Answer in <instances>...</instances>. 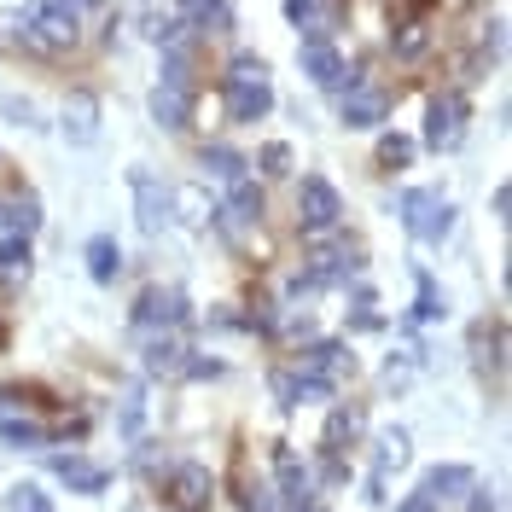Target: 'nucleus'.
<instances>
[{
    "mask_svg": "<svg viewBox=\"0 0 512 512\" xmlns=\"http://www.w3.org/2000/svg\"><path fill=\"white\" fill-rule=\"evenodd\" d=\"M47 466H53V478H59V483H70V495H105V489H111V466L88 460L82 448H70V454H53Z\"/></svg>",
    "mask_w": 512,
    "mask_h": 512,
    "instance_id": "6ab92c4d",
    "label": "nucleus"
},
{
    "mask_svg": "<svg viewBox=\"0 0 512 512\" xmlns=\"http://www.w3.org/2000/svg\"><path fill=\"white\" fill-rule=\"evenodd\" d=\"M198 76H204V41L187 35V41H169L158 59V88H175V94H198Z\"/></svg>",
    "mask_w": 512,
    "mask_h": 512,
    "instance_id": "2eb2a0df",
    "label": "nucleus"
},
{
    "mask_svg": "<svg viewBox=\"0 0 512 512\" xmlns=\"http://www.w3.org/2000/svg\"><path fill=\"white\" fill-rule=\"evenodd\" d=\"M297 64H303V76L315 82L320 94H344L355 76H361V70H355V64L344 59V47H338V41H303Z\"/></svg>",
    "mask_w": 512,
    "mask_h": 512,
    "instance_id": "9b49d317",
    "label": "nucleus"
},
{
    "mask_svg": "<svg viewBox=\"0 0 512 512\" xmlns=\"http://www.w3.org/2000/svg\"><path fill=\"white\" fill-rule=\"evenodd\" d=\"M64 140L70 146H94L99 140V99L94 94H70L64 99Z\"/></svg>",
    "mask_w": 512,
    "mask_h": 512,
    "instance_id": "b1692460",
    "label": "nucleus"
},
{
    "mask_svg": "<svg viewBox=\"0 0 512 512\" xmlns=\"http://www.w3.org/2000/svg\"><path fill=\"white\" fill-rule=\"evenodd\" d=\"M419 489L443 507V501H466V489H478V472L472 466H460V460H443V466H431L425 478H419Z\"/></svg>",
    "mask_w": 512,
    "mask_h": 512,
    "instance_id": "412c9836",
    "label": "nucleus"
},
{
    "mask_svg": "<svg viewBox=\"0 0 512 512\" xmlns=\"http://www.w3.org/2000/svg\"><path fill=\"white\" fill-rule=\"evenodd\" d=\"M326 6H338V12H344V0H326Z\"/></svg>",
    "mask_w": 512,
    "mask_h": 512,
    "instance_id": "a19ab883",
    "label": "nucleus"
},
{
    "mask_svg": "<svg viewBox=\"0 0 512 512\" xmlns=\"http://www.w3.org/2000/svg\"><path fill=\"white\" fill-rule=\"evenodd\" d=\"M454 198L443 187H408L402 192V227H408V239L414 245H443L448 233H454Z\"/></svg>",
    "mask_w": 512,
    "mask_h": 512,
    "instance_id": "39448f33",
    "label": "nucleus"
},
{
    "mask_svg": "<svg viewBox=\"0 0 512 512\" xmlns=\"http://www.w3.org/2000/svg\"><path fill=\"white\" fill-rule=\"evenodd\" d=\"M192 117H198V94L152 88V123H158V128H169V134H181V128H192Z\"/></svg>",
    "mask_w": 512,
    "mask_h": 512,
    "instance_id": "bb28decb",
    "label": "nucleus"
},
{
    "mask_svg": "<svg viewBox=\"0 0 512 512\" xmlns=\"http://www.w3.org/2000/svg\"><path fill=\"white\" fill-rule=\"evenodd\" d=\"M6 216H12V198H0V233H6Z\"/></svg>",
    "mask_w": 512,
    "mask_h": 512,
    "instance_id": "58836bf2",
    "label": "nucleus"
},
{
    "mask_svg": "<svg viewBox=\"0 0 512 512\" xmlns=\"http://www.w3.org/2000/svg\"><path fill=\"white\" fill-rule=\"evenodd\" d=\"M222 117L239 128L262 123L268 111H274V82H268V59L262 53H233L222 70Z\"/></svg>",
    "mask_w": 512,
    "mask_h": 512,
    "instance_id": "f03ea898",
    "label": "nucleus"
},
{
    "mask_svg": "<svg viewBox=\"0 0 512 512\" xmlns=\"http://www.w3.org/2000/svg\"><path fill=\"white\" fill-rule=\"evenodd\" d=\"M0 169H6V163H0Z\"/></svg>",
    "mask_w": 512,
    "mask_h": 512,
    "instance_id": "79ce46f5",
    "label": "nucleus"
},
{
    "mask_svg": "<svg viewBox=\"0 0 512 512\" xmlns=\"http://www.w3.org/2000/svg\"><path fill=\"white\" fill-rule=\"evenodd\" d=\"M466 123H472V99L460 94V88H443V94L425 99V128H419V146L425 152H454L460 140H466Z\"/></svg>",
    "mask_w": 512,
    "mask_h": 512,
    "instance_id": "6e6552de",
    "label": "nucleus"
},
{
    "mask_svg": "<svg viewBox=\"0 0 512 512\" xmlns=\"http://www.w3.org/2000/svg\"><path fill=\"white\" fill-rule=\"evenodd\" d=\"M198 169H204V175H216L222 187H233V181H245V175H251V158H245V152H233V146H204V152H198Z\"/></svg>",
    "mask_w": 512,
    "mask_h": 512,
    "instance_id": "c85d7f7f",
    "label": "nucleus"
},
{
    "mask_svg": "<svg viewBox=\"0 0 512 512\" xmlns=\"http://www.w3.org/2000/svg\"><path fill=\"white\" fill-rule=\"evenodd\" d=\"M414 158H419V140L414 134H396V128H384L379 146H373V169L379 175H402V169H414Z\"/></svg>",
    "mask_w": 512,
    "mask_h": 512,
    "instance_id": "cd10ccee",
    "label": "nucleus"
},
{
    "mask_svg": "<svg viewBox=\"0 0 512 512\" xmlns=\"http://www.w3.org/2000/svg\"><path fill=\"white\" fill-rule=\"evenodd\" d=\"M367 437V402H355V396H338L332 408H326V425H320V454H344L350 460V448Z\"/></svg>",
    "mask_w": 512,
    "mask_h": 512,
    "instance_id": "4468645a",
    "label": "nucleus"
},
{
    "mask_svg": "<svg viewBox=\"0 0 512 512\" xmlns=\"http://www.w3.org/2000/svg\"><path fill=\"white\" fill-rule=\"evenodd\" d=\"M0 512H53V501L41 495V483H12L6 501H0Z\"/></svg>",
    "mask_w": 512,
    "mask_h": 512,
    "instance_id": "72a5a7b5",
    "label": "nucleus"
},
{
    "mask_svg": "<svg viewBox=\"0 0 512 512\" xmlns=\"http://www.w3.org/2000/svg\"><path fill=\"white\" fill-rule=\"evenodd\" d=\"M0 30H6V41H12L18 53H30V59H41V64H64L70 53H82V41H88V30H82L70 12H59L53 0H35V6L6 12Z\"/></svg>",
    "mask_w": 512,
    "mask_h": 512,
    "instance_id": "f257e3e1",
    "label": "nucleus"
},
{
    "mask_svg": "<svg viewBox=\"0 0 512 512\" xmlns=\"http://www.w3.org/2000/svg\"><path fill=\"white\" fill-rule=\"evenodd\" d=\"M175 6V18L187 24L198 41H222V35H233V0H169Z\"/></svg>",
    "mask_w": 512,
    "mask_h": 512,
    "instance_id": "f3484780",
    "label": "nucleus"
},
{
    "mask_svg": "<svg viewBox=\"0 0 512 512\" xmlns=\"http://www.w3.org/2000/svg\"><path fill=\"white\" fill-rule=\"evenodd\" d=\"M163 495H169V512H210L222 495V478L204 460H175L163 472Z\"/></svg>",
    "mask_w": 512,
    "mask_h": 512,
    "instance_id": "9d476101",
    "label": "nucleus"
},
{
    "mask_svg": "<svg viewBox=\"0 0 512 512\" xmlns=\"http://www.w3.org/2000/svg\"><path fill=\"white\" fill-rule=\"evenodd\" d=\"M192 361V344L181 332H146L140 338V367H146V379H181Z\"/></svg>",
    "mask_w": 512,
    "mask_h": 512,
    "instance_id": "dca6fc26",
    "label": "nucleus"
},
{
    "mask_svg": "<svg viewBox=\"0 0 512 512\" xmlns=\"http://www.w3.org/2000/svg\"><path fill=\"white\" fill-rule=\"evenodd\" d=\"M489 204H495V216H501V222H507V210H512V187H507V181H501V187H495V198H489Z\"/></svg>",
    "mask_w": 512,
    "mask_h": 512,
    "instance_id": "4c0bfd02",
    "label": "nucleus"
},
{
    "mask_svg": "<svg viewBox=\"0 0 512 512\" xmlns=\"http://www.w3.org/2000/svg\"><path fill=\"white\" fill-rule=\"evenodd\" d=\"M30 262H35L30 239H18V233H0V274H6V280H30Z\"/></svg>",
    "mask_w": 512,
    "mask_h": 512,
    "instance_id": "c756f323",
    "label": "nucleus"
},
{
    "mask_svg": "<svg viewBox=\"0 0 512 512\" xmlns=\"http://www.w3.org/2000/svg\"><path fill=\"white\" fill-rule=\"evenodd\" d=\"M128 187H134V210H140V227H146V233H163V227L175 222V192L163 187L158 175L134 169V175H128Z\"/></svg>",
    "mask_w": 512,
    "mask_h": 512,
    "instance_id": "a211bd4d",
    "label": "nucleus"
},
{
    "mask_svg": "<svg viewBox=\"0 0 512 512\" xmlns=\"http://www.w3.org/2000/svg\"><path fill=\"white\" fill-rule=\"evenodd\" d=\"M274 495H280V507H309V501H320L315 466L291 443H274Z\"/></svg>",
    "mask_w": 512,
    "mask_h": 512,
    "instance_id": "ddd939ff",
    "label": "nucleus"
},
{
    "mask_svg": "<svg viewBox=\"0 0 512 512\" xmlns=\"http://www.w3.org/2000/svg\"><path fill=\"white\" fill-rule=\"evenodd\" d=\"M227 367L222 361H216V355H198L192 350V361H187V373H181V379H222Z\"/></svg>",
    "mask_w": 512,
    "mask_h": 512,
    "instance_id": "c9c22d12",
    "label": "nucleus"
},
{
    "mask_svg": "<svg viewBox=\"0 0 512 512\" xmlns=\"http://www.w3.org/2000/svg\"><path fill=\"white\" fill-rule=\"evenodd\" d=\"M0 350H6V315H0Z\"/></svg>",
    "mask_w": 512,
    "mask_h": 512,
    "instance_id": "ea45409f",
    "label": "nucleus"
},
{
    "mask_svg": "<svg viewBox=\"0 0 512 512\" xmlns=\"http://www.w3.org/2000/svg\"><path fill=\"white\" fill-rule=\"evenodd\" d=\"M344 222H350L344 192L332 187L326 175H303V181H297V233H303V245L344 233Z\"/></svg>",
    "mask_w": 512,
    "mask_h": 512,
    "instance_id": "20e7f679",
    "label": "nucleus"
},
{
    "mask_svg": "<svg viewBox=\"0 0 512 512\" xmlns=\"http://www.w3.org/2000/svg\"><path fill=\"white\" fill-rule=\"evenodd\" d=\"M134 332L146 338V332H181L187 326V297L175 286H146L140 297H134Z\"/></svg>",
    "mask_w": 512,
    "mask_h": 512,
    "instance_id": "f8f14e48",
    "label": "nucleus"
},
{
    "mask_svg": "<svg viewBox=\"0 0 512 512\" xmlns=\"http://www.w3.org/2000/svg\"><path fill=\"white\" fill-rule=\"evenodd\" d=\"M82 262H88V280H94V286H117V274L128 268L117 233H94V239L82 245Z\"/></svg>",
    "mask_w": 512,
    "mask_h": 512,
    "instance_id": "5701e85b",
    "label": "nucleus"
},
{
    "mask_svg": "<svg viewBox=\"0 0 512 512\" xmlns=\"http://www.w3.org/2000/svg\"><path fill=\"white\" fill-rule=\"evenodd\" d=\"M414 280H419V297H414V320H419V326H431V320H443V315H448V297H443V291H437V280H431L425 268H419Z\"/></svg>",
    "mask_w": 512,
    "mask_h": 512,
    "instance_id": "473e14b6",
    "label": "nucleus"
},
{
    "mask_svg": "<svg viewBox=\"0 0 512 512\" xmlns=\"http://www.w3.org/2000/svg\"><path fill=\"white\" fill-rule=\"evenodd\" d=\"M286 361L303 373V379L326 384V390H338V396H344V384L361 373V361H355V350L344 344V338H309V344H303V350H291Z\"/></svg>",
    "mask_w": 512,
    "mask_h": 512,
    "instance_id": "0eeeda50",
    "label": "nucleus"
},
{
    "mask_svg": "<svg viewBox=\"0 0 512 512\" xmlns=\"http://www.w3.org/2000/svg\"><path fill=\"white\" fill-rule=\"evenodd\" d=\"M140 425H146V384H128L123 402H117V431L134 443V437H140Z\"/></svg>",
    "mask_w": 512,
    "mask_h": 512,
    "instance_id": "2f4dec72",
    "label": "nucleus"
},
{
    "mask_svg": "<svg viewBox=\"0 0 512 512\" xmlns=\"http://www.w3.org/2000/svg\"><path fill=\"white\" fill-rule=\"evenodd\" d=\"M414 460V437L402 431V425H384L379 437H373V478H390V472H402Z\"/></svg>",
    "mask_w": 512,
    "mask_h": 512,
    "instance_id": "393cba45",
    "label": "nucleus"
},
{
    "mask_svg": "<svg viewBox=\"0 0 512 512\" xmlns=\"http://www.w3.org/2000/svg\"><path fill=\"white\" fill-rule=\"evenodd\" d=\"M472 344H478V373L489 379L495 373V390H501V373H507V320H478V332H472Z\"/></svg>",
    "mask_w": 512,
    "mask_h": 512,
    "instance_id": "4be33fe9",
    "label": "nucleus"
},
{
    "mask_svg": "<svg viewBox=\"0 0 512 512\" xmlns=\"http://www.w3.org/2000/svg\"><path fill=\"white\" fill-rule=\"evenodd\" d=\"M367 268V251L344 239V233H332V239H315L309 245V262L291 274V297H315V291H332V286H350L355 274Z\"/></svg>",
    "mask_w": 512,
    "mask_h": 512,
    "instance_id": "7ed1b4c3",
    "label": "nucleus"
},
{
    "mask_svg": "<svg viewBox=\"0 0 512 512\" xmlns=\"http://www.w3.org/2000/svg\"><path fill=\"white\" fill-rule=\"evenodd\" d=\"M251 169L262 175V181H286L291 169H297V158H291V146H286V140H268V146L256 152V163H251Z\"/></svg>",
    "mask_w": 512,
    "mask_h": 512,
    "instance_id": "7c9ffc66",
    "label": "nucleus"
},
{
    "mask_svg": "<svg viewBox=\"0 0 512 512\" xmlns=\"http://www.w3.org/2000/svg\"><path fill=\"white\" fill-rule=\"evenodd\" d=\"M443 0H390V24H414V18H437Z\"/></svg>",
    "mask_w": 512,
    "mask_h": 512,
    "instance_id": "f704fd0d",
    "label": "nucleus"
},
{
    "mask_svg": "<svg viewBox=\"0 0 512 512\" xmlns=\"http://www.w3.org/2000/svg\"><path fill=\"white\" fill-rule=\"evenodd\" d=\"M262 216H268V192L245 175V181H233L227 198L216 204V233H222L227 245H239V251H245L256 233H262Z\"/></svg>",
    "mask_w": 512,
    "mask_h": 512,
    "instance_id": "423d86ee",
    "label": "nucleus"
},
{
    "mask_svg": "<svg viewBox=\"0 0 512 512\" xmlns=\"http://www.w3.org/2000/svg\"><path fill=\"white\" fill-rule=\"evenodd\" d=\"M390 111H396V88L379 82L373 70H361L350 88L338 94V123L361 128V134H367V128H384V123H390Z\"/></svg>",
    "mask_w": 512,
    "mask_h": 512,
    "instance_id": "1a4fd4ad",
    "label": "nucleus"
},
{
    "mask_svg": "<svg viewBox=\"0 0 512 512\" xmlns=\"http://www.w3.org/2000/svg\"><path fill=\"white\" fill-rule=\"evenodd\" d=\"M0 443H6V448H47V443H53V419H41V414H0Z\"/></svg>",
    "mask_w": 512,
    "mask_h": 512,
    "instance_id": "a878e982",
    "label": "nucleus"
},
{
    "mask_svg": "<svg viewBox=\"0 0 512 512\" xmlns=\"http://www.w3.org/2000/svg\"><path fill=\"white\" fill-rule=\"evenodd\" d=\"M396 512H443V507H437V501H431L425 489H408V495L396 501Z\"/></svg>",
    "mask_w": 512,
    "mask_h": 512,
    "instance_id": "e433bc0d",
    "label": "nucleus"
},
{
    "mask_svg": "<svg viewBox=\"0 0 512 512\" xmlns=\"http://www.w3.org/2000/svg\"><path fill=\"white\" fill-rule=\"evenodd\" d=\"M437 41H443V30H437V18H414V24H390V59H396V64H425L431 53H437Z\"/></svg>",
    "mask_w": 512,
    "mask_h": 512,
    "instance_id": "aec40b11",
    "label": "nucleus"
}]
</instances>
